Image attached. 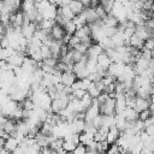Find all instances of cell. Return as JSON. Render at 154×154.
Masks as SVG:
<instances>
[{"instance_id":"6da1fadb","label":"cell","mask_w":154,"mask_h":154,"mask_svg":"<svg viewBox=\"0 0 154 154\" xmlns=\"http://www.w3.org/2000/svg\"><path fill=\"white\" fill-rule=\"evenodd\" d=\"M65 34H66V32H65L64 26H61V25L58 24V23H55V24L51 28V31H49V35L52 36L53 40H61Z\"/></svg>"},{"instance_id":"7a4b0ae2","label":"cell","mask_w":154,"mask_h":154,"mask_svg":"<svg viewBox=\"0 0 154 154\" xmlns=\"http://www.w3.org/2000/svg\"><path fill=\"white\" fill-rule=\"evenodd\" d=\"M22 28V35L26 38V40H30L32 36H34V32L36 30V24L34 22H30L29 24H24L20 26Z\"/></svg>"},{"instance_id":"3957f363","label":"cell","mask_w":154,"mask_h":154,"mask_svg":"<svg viewBox=\"0 0 154 154\" xmlns=\"http://www.w3.org/2000/svg\"><path fill=\"white\" fill-rule=\"evenodd\" d=\"M69 124H70V129H71L72 132L81 134V132L83 131V129H84L85 122H84V119H79V118H76V117H75V118L72 119V122L69 123Z\"/></svg>"},{"instance_id":"277c9868","label":"cell","mask_w":154,"mask_h":154,"mask_svg":"<svg viewBox=\"0 0 154 154\" xmlns=\"http://www.w3.org/2000/svg\"><path fill=\"white\" fill-rule=\"evenodd\" d=\"M41 16H42L43 19H54L55 16H57V5L51 4L48 7H46L41 12Z\"/></svg>"},{"instance_id":"5b68a950","label":"cell","mask_w":154,"mask_h":154,"mask_svg":"<svg viewBox=\"0 0 154 154\" xmlns=\"http://www.w3.org/2000/svg\"><path fill=\"white\" fill-rule=\"evenodd\" d=\"M149 103H152L148 99H143V97H140V96H136L135 99V106L132 107L135 111L140 112V111H143L146 108H148Z\"/></svg>"},{"instance_id":"8992f818","label":"cell","mask_w":154,"mask_h":154,"mask_svg":"<svg viewBox=\"0 0 154 154\" xmlns=\"http://www.w3.org/2000/svg\"><path fill=\"white\" fill-rule=\"evenodd\" d=\"M119 134H120V131L118 130V128H117L116 125L109 126L108 132H107V135H106V141H107L109 144H111V143H114V142H116V140L118 138Z\"/></svg>"},{"instance_id":"52a82bcc","label":"cell","mask_w":154,"mask_h":154,"mask_svg":"<svg viewBox=\"0 0 154 154\" xmlns=\"http://www.w3.org/2000/svg\"><path fill=\"white\" fill-rule=\"evenodd\" d=\"M96 63H97L102 69L107 70V67L109 66V64L112 63V60L109 59V57H108L105 52H102V53H100V54L96 57Z\"/></svg>"},{"instance_id":"ba28073f","label":"cell","mask_w":154,"mask_h":154,"mask_svg":"<svg viewBox=\"0 0 154 154\" xmlns=\"http://www.w3.org/2000/svg\"><path fill=\"white\" fill-rule=\"evenodd\" d=\"M103 52V49H102V47L97 43V45H90L89 47H88V49H87V57L88 58H96L100 53H102Z\"/></svg>"},{"instance_id":"9c48e42d","label":"cell","mask_w":154,"mask_h":154,"mask_svg":"<svg viewBox=\"0 0 154 154\" xmlns=\"http://www.w3.org/2000/svg\"><path fill=\"white\" fill-rule=\"evenodd\" d=\"M76 79V75L72 71H65L61 73V83L64 85H71Z\"/></svg>"},{"instance_id":"30bf717a","label":"cell","mask_w":154,"mask_h":154,"mask_svg":"<svg viewBox=\"0 0 154 154\" xmlns=\"http://www.w3.org/2000/svg\"><path fill=\"white\" fill-rule=\"evenodd\" d=\"M83 13L85 16V20H87V24L88 23H93L95 22L96 19H99V16L96 14L95 10L93 7H88V8H84L83 10Z\"/></svg>"},{"instance_id":"8fae6325","label":"cell","mask_w":154,"mask_h":154,"mask_svg":"<svg viewBox=\"0 0 154 154\" xmlns=\"http://www.w3.org/2000/svg\"><path fill=\"white\" fill-rule=\"evenodd\" d=\"M67 6L70 7V10H71L75 14H78V13H81V12L84 10V5H83L79 0H71Z\"/></svg>"},{"instance_id":"7c38bea8","label":"cell","mask_w":154,"mask_h":154,"mask_svg":"<svg viewBox=\"0 0 154 154\" xmlns=\"http://www.w3.org/2000/svg\"><path fill=\"white\" fill-rule=\"evenodd\" d=\"M57 12L58 13H60L64 18H66V19H72L73 17H75V13L70 10V7L67 6V5H64V6H60V8L59 10H57Z\"/></svg>"},{"instance_id":"4fadbf2b","label":"cell","mask_w":154,"mask_h":154,"mask_svg":"<svg viewBox=\"0 0 154 154\" xmlns=\"http://www.w3.org/2000/svg\"><path fill=\"white\" fill-rule=\"evenodd\" d=\"M143 42H144V40H142L136 32L130 36V46H132V47H135V48L141 49V48L143 47Z\"/></svg>"},{"instance_id":"5bb4252c","label":"cell","mask_w":154,"mask_h":154,"mask_svg":"<svg viewBox=\"0 0 154 154\" xmlns=\"http://www.w3.org/2000/svg\"><path fill=\"white\" fill-rule=\"evenodd\" d=\"M17 146H18V141H17L14 137L10 136L7 140H5L4 148H5V149H7L8 152H13V150L16 149V147H17Z\"/></svg>"},{"instance_id":"9a60e30c","label":"cell","mask_w":154,"mask_h":154,"mask_svg":"<svg viewBox=\"0 0 154 154\" xmlns=\"http://www.w3.org/2000/svg\"><path fill=\"white\" fill-rule=\"evenodd\" d=\"M79 100H81V103H82V107H83L84 111H85V109L91 105V102H93V97H91L88 93H85Z\"/></svg>"},{"instance_id":"2e32d148","label":"cell","mask_w":154,"mask_h":154,"mask_svg":"<svg viewBox=\"0 0 154 154\" xmlns=\"http://www.w3.org/2000/svg\"><path fill=\"white\" fill-rule=\"evenodd\" d=\"M2 128H4V131H5V132H7V134H12L13 131H16V123H14L13 120L7 119V120L4 123Z\"/></svg>"},{"instance_id":"e0dca14e","label":"cell","mask_w":154,"mask_h":154,"mask_svg":"<svg viewBox=\"0 0 154 154\" xmlns=\"http://www.w3.org/2000/svg\"><path fill=\"white\" fill-rule=\"evenodd\" d=\"M64 29H65V32H66V34L72 35V34L76 31V25H75V23H73V22L70 19V20H67V22L65 23Z\"/></svg>"},{"instance_id":"ac0fdd59","label":"cell","mask_w":154,"mask_h":154,"mask_svg":"<svg viewBox=\"0 0 154 154\" xmlns=\"http://www.w3.org/2000/svg\"><path fill=\"white\" fill-rule=\"evenodd\" d=\"M109 143L106 141V140H102V141H99L97 144H96V152H100V153H103L107 150Z\"/></svg>"},{"instance_id":"d6986e66","label":"cell","mask_w":154,"mask_h":154,"mask_svg":"<svg viewBox=\"0 0 154 154\" xmlns=\"http://www.w3.org/2000/svg\"><path fill=\"white\" fill-rule=\"evenodd\" d=\"M141 58H143V59H146V60H150V59L153 58V51L142 47V48H141Z\"/></svg>"},{"instance_id":"ffe728a7","label":"cell","mask_w":154,"mask_h":154,"mask_svg":"<svg viewBox=\"0 0 154 154\" xmlns=\"http://www.w3.org/2000/svg\"><path fill=\"white\" fill-rule=\"evenodd\" d=\"M40 52H41L42 59L48 58V57H52V52H51L49 47H48V46H46V45H42V46L40 47Z\"/></svg>"},{"instance_id":"44dd1931","label":"cell","mask_w":154,"mask_h":154,"mask_svg":"<svg viewBox=\"0 0 154 154\" xmlns=\"http://www.w3.org/2000/svg\"><path fill=\"white\" fill-rule=\"evenodd\" d=\"M94 10H95V12H96V14L99 16V18H103L107 13H106V11H105V8H103V6L101 5V4H97L95 7H94Z\"/></svg>"},{"instance_id":"7402d4cb","label":"cell","mask_w":154,"mask_h":154,"mask_svg":"<svg viewBox=\"0 0 154 154\" xmlns=\"http://www.w3.org/2000/svg\"><path fill=\"white\" fill-rule=\"evenodd\" d=\"M61 147L64 148V150H65L66 153H69V152H72V150L75 149L76 144H73L71 141H64L63 144H61Z\"/></svg>"},{"instance_id":"603a6c76","label":"cell","mask_w":154,"mask_h":154,"mask_svg":"<svg viewBox=\"0 0 154 154\" xmlns=\"http://www.w3.org/2000/svg\"><path fill=\"white\" fill-rule=\"evenodd\" d=\"M81 41H79V37H77L76 35H71L70 36V38H69V42H67V46L70 47V48H73L76 45H78Z\"/></svg>"},{"instance_id":"cb8c5ba5","label":"cell","mask_w":154,"mask_h":154,"mask_svg":"<svg viewBox=\"0 0 154 154\" xmlns=\"http://www.w3.org/2000/svg\"><path fill=\"white\" fill-rule=\"evenodd\" d=\"M72 152L75 154H84V153H87V147L84 144H82V143H77Z\"/></svg>"},{"instance_id":"d4e9b609","label":"cell","mask_w":154,"mask_h":154,"mask_svg":"<svg viewBox=\"0 0 154 154\" xmlns=\"http://www.w3.org/2000/svg\"><path fill=\"white\" fill-rule=\"evenodd\" d=\"M20 6L23 7L24 12H28V11L35 8V4H34V2H31V1H25V0H24V2H23Z\"/></svg>"},{"instance_id":"484cf974","label":"cell","mask_w":154,"mask_h":154,"mask_svg":"<svg viewBox=\"0 0 154 154\" xmlns=\"http://www.w3.org/2000/svg\"><path fill=\"white\" fill-rule=\"evenodd\" d=\"M73 49L75 51H77V52H79V53H82V54H85L87 53V49H88V47L85 46V45H83V43H78V45H76L75 47H73Z\"/></svg>"},{"instance_id":"4316f807","label":"cell","mask_w":154,"mask_h":154,"mask_svg":"<svg viewBox=\"0 0 154 154\" xmlns=\"http://www.w3.org/2000/svg\"><path fill=\"white\" fill-rule=\"evenodd\" d=\"M143 47L153 51V48H154V40H153V37H149V38L144 40V42H143Z\"/></svg>"},{"instance_id":"83f0119b","label":"cell","mask_w":154,"mask_h":154,"mask_svg":"<svg viewBox=\"0 0 154 154\" xmlns=\"http://www.w3.org/2000/svg\"><path fill=\"white\" fill-rule=\"evenodd\" d=\"M119 149H120V147L118 146V144H116V143H111V147L109 148H107V153H109V154H114V153H119Z\"/></svg>"},{"instance_id":"f1b7e54d","label":"cell","mask_w":154,"mask_h":154,"mask_svg":"<svg viewBox=\"0 0 154 154\" xmlns=\"http://www.w3.org/2000/svg\"><path fill=\"white\" fill-rule=\"evenodd\" d=\"M30 57L35 60V61H41L42 60V55H41V52H40V48L38 49H36L35 52H32L31 54H30Z\"/></svg>"},{"instance_id":"f546056e","label":"cell","mask_w":154,"mask_h":154,"mask_svg":"<svg viewBox=\"0 0 154 154\" xmlns=\"http://www.w3.org/2000/svg\"><path fill=\"white\" fill-rule=\"evenodd\" d=\"M81 81H82V89H84V90L87 91V89H88L89 85L91 84V81H90L88 77H84V78H82Z\"/></svg>"},{"instance_id":"4dcf8cb0","label":"cell","mask_w":154,"mask_h":154,"mask_svg":"<svg viewBox=\"0 0 154 154\" xmlns=\"http://www.w3.org/2000/svg\"><path fill=\"white\" fill-rule=\"evenodd\" d=\"M102 91H105V93H107V94H112V93H114V82H112V83L105 85V88H103Z\"/></svg>"},{"instance_id":"1f68e13d","label":"cell","mask_w":154,"mask_h":154,"mask_svg":"<svg viewBox=\"0 0 154 154\" xmlns=\"http://www.w3.org/2000/svg\"><path fill=\"white\" fill-rule=\"evenodd\" d=\"M82 53H79V52H77V51H75L73 49V52H72V61L73 63H77V61H79L81 60V58H82Z\"/></svg>"},{"instance_id":"d6a6232c","label":"cell","mask_w":154,"mask_h":154,"mask_svg":"<svg viewBox=\"0 0 154 154\" xmlns=\"http://www.w3.org/2000/svg\"><path fill=\"white\" fill-rule=\"evenodd\" d=\"M143 130L146 131V134H147V135H149V136H154V124L147 125Z\"/></svg>"},{"instance_id":"836d02e7","label":"cell","mask_w":154,"mask_h":154,"mask_svg":"<svg viewBox=\"0 0 154 154\" xmlns=\"http://www.w3.org/2000/svg\"><path fill=\"white\" fill-rule=\"evenodd\" d=\"M144 26H146L147 29L153 30V28H154V20H153L152 18H147V19L144 20Z\"/></svg>"},{"instance_id":"e575fe53","label":"cell","mask_w":154,"mask_h":154,"mask_svg":"<svg viewBox=\"0 0 154 154\" xmlns=\"http://www.w3.org/2000/svg\"><path fill=\"white\" fill-rule=\"evenodd\" d=\"M87 91L84 90V89H77V90H75V91H72V94L75 95V97H78V99H81L84 94H85Z\"/></svg>"},{"instance_id":"d590c367","label":"cell","mask_w":154,"mask_h":154,"mask_svg":"<svg viewBox=\"0 0 154 154\" xmlns=\"http://www.w3.org/2000/svg\"><path fill=\"white\" fill-rule=\"evenodd\" d=\"M7 120V118H6V116H4V114H1L0 113V125H4V123Z\"/></svg>"},{"instance_id":"8d00e7d4","label":"cell","mask_w":154,"mask_h":154,"mask_svg":"<svg viewBox=\"0 0 154 154\" xmlns=\"http://www.w3.org/2000/svg\"><path fill=\"white\" fill-rule=\"evenodd\" d=\"M79 1H81L84 6H89V1H90V0H79Z\"/></svg>"}]
</instances>
